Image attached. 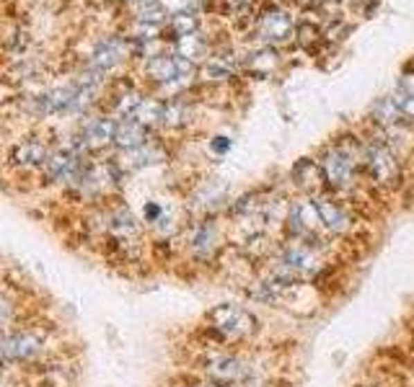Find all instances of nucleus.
Segmentation results:
<instances>
[{
	"mask_svg": "<svg viewBox=\"0 0 414 387\" xmlns=\"http://www.w3.org/2000/svg\"><path fill=\"white\" fill-rule=\"evenodd\" d=\"M158 214H161L158 204H148V207H145V220H148V223H156Z\"/></svg>",
	"mask_w": 414,
	"mask_h": 387,
	"instance_id": "a878e982",
	"label": "nucleus"
},
{
	"mask_svg": "<svg viewBox=\"0 0 414 387\" xmlns=\"http://www.w3.org/2000/svg\"><path fill=\"white\" fill-rule=\"evenodd\" d=\"M148 75L156 77V80H174V77H184L192 73V59L181 57H156L148 62Z\"/></svg>",
	"mask_w": 414,
	"mask_h": 387,
	"instance_id": "39448f33",
	"label": "nucleus"
},
{
	"mask_svg": "<svg viewBox=\"0 0 414 387\" xmlns=\"http://www.w3.org/2000/svg\"><path fill=\"white\" fill-rule=\"evenodd\" d=\"M177 49H179V55H181V57L192 59V57H197V55H202L205 41H202V37H197V34H187V37L179 39Z\"/></svg>",
	"mask_w": 414,
	"mask_h": 387,
	"instance_id": "6ab92c4d",
	"label": "nucleus"
},
{
	"mask_svg": "<svg viewBox=\"0 0 414 387\" xmlns=\"http://www.w3.org/2000/svg\"><path fill=\"white\" fill-rule=\"evenodd\" d=\"M210 387H217V385H210Z\"/></svg>",
	"mask_w": 414,
	"mask_h": 387,
	"instance_id": "cd10ccee",
	"label": "nucleus"
},
{
	"mask_svg": "<svg viewBox=\"0 0 414 387\" xmlns=\"http://www.w3.org/2000/svg\"><path fill=\"white\" fill-rule=\"evenodd\" d=\"M109 230L114 232L117 238H122V240H129V238L138 235V225H135V220H132V214H129L127 209H119V212L111 217Z\"/></svg>",
	"mask_w": 414,
	"mask_h": 387,
	"instance_id": "2eb2a0df",
	"label": "nucleus"
},
{
	"mask_svg": "<svg viewBox=\"0 0 414 387\" xmlns=\"http://www.w3.org/2000/svg\"><path fill=\"white\" fill-rule=\"evenodd\" d=\"M184 119H187V108L179 106V104L166 106V111H163V122H166V124H181Z\"/></svg>",
	"mask_w": 414,
	"mask_h": 387,
	"instance_id": "5701e85b",
	"label": "nucleus"
},
{
	"mask_svg": "<svg viewBox=\"0 0 414 387\" xmlns=\"http://www.w3.org/2000/svg\"><path fill=\"white\" fill-rule=\"evenodd\" d=\"M153 158H161V153L158 150H153V147H135V150H129L127 158H125V165L127 168H143V165H150L156 163Z\"/></svg>",
	"mask_w": 414,
	"mask_h": 387,
	"instance_id": "a211bd4d",
	"label": "nucleus"
},
{
	"mask_svg": "<svg viewBox=\"0 0 414 387\" xmlns=\"http://www.w3.org/2000/svg\"><path fill=\"white\" fill-rule=\"evenodd\" d=\"M163 16H166V10L161 8V6H150V8L143 10V16H140V19L148 21V23H161V21H163Z\"/></svg>",
	"mask_w": 414,
	"mask_h": 387,
	"instance_id": "b1692460",
	"label": "nucleus"
},
{
	"mask_svg": "<svg viewBox=\"0 0 414 387\" xmlns=\"http://www.w3.org/2000/svg\"><path fill=\"white\" fill-rule=\"evenodd\" d=\"M394 104H396V108H399V114H406L414 119V93L402 91L399 96H394Z\"/></svg>",
	"mask_w": 414,
	"mask_h": 387,
	"instance_id": "4be33fe9",
	"label": "nucleus"
},
{
	"mask_svg": "<svg viewBox=\"0 0 414 387\" xmlns=\"http://www.w3.org/2000/svg\"><path fill=\"white\" fill-rule=\"evenodd\" d=\"M114 122H109V119H93L89 124L83 126V142L86 145H107L109 140H114Z\"/></svg>",
	"mask_w": 414,
	"mask_h": 387,
	"instance_id": "9d476101",
	"label": "nucleus"
},
{
	"mask_svg": "<svg viewBox=\"0 0 414 387\" xmlns=\"http://www.w3.org/2000/svg\"><path fill=\"white\" fill-rule=\"evenodd\" d=\"M210 323L228 341L246 339L249 333H254V325H257L254 315L246 312L244 308H236V305H220V308H215L210 312Z\"/></svg>",
	"mask_w": 414,
	"mask_h": 387,
	"instance_id": "f257e3e1",
	"label": "nucleus"
},
{
	"mask_svg": "<svg viewBox=\"0 0 414 387\" xmlns=\"http://www.w3.org/2000/svg\"><path fill=\"white\" fill-rule=\"evenodd\" d=\"M189 248L197 253V256H210L213 248H215V227L213 225H199L197 230L192 232Z\"/></svg>",
	"mask_w": 414,
	"mask_h": 387,
	"instance_id": "4468645a",
	"label": "nucleus"
},
{
	"mask_svg": "<svg viewBox=\"0 0 414 387\" xmlns=\"http://www.w3.org/2000/svg\"><path fill=\"white\" fill-rule=\"evenodd\" d=\"M205 75L210 77V80H213V77H215V80H220V77H228V68L217 65V62H210V65L205 68Z\"/></svg>",
	"mask_w": 414,
	"mask_h": 387,
	"instance_id": "393cba45",
	"label": "nucleus"
},
{
	"mask_svg": "<svg viewBox=\"0 0 414 387\" xmlns=\"http://www.w3.org/2000/svg\"><path fill=\"white\" fill-rule=\"evenodd\" d=\"M171 26H174V31H177V34L187 37V34H195L197 21H195V16H192V13H187V10H184V13H177V16H174Z\"/></svg>",
	"mask_w": 414,
	"mask_h": 387,
	"instance_id": "aec40b11",
	"label": "nucleus"
},
{
	"mask_svg": "<svg viewBox=\"0 0 414 387\" xmlns=\"http://www.w3.org/2000/svg\"><path fill=\"white\" fill-rule=\"evenodd\" d=\"M163 111H166V106H161V104H156V101H143L138 106V111H135V119H138L140 124H156V122H163Z\"/></svg>",
	"mask_w": 414,
	"mask_h": 387,
	"instance_id": "f3484780",
	"label": "nucleus"
},
{
	"mask_svg": "<svg viewBox=\"0 0 414 387\" xmlns=\"http://www.w3.org/2000/svg\"><path fill=\"white\" fill-rule=\"evenodd\" d=\"M287 223H290V232L298 235V238H314L321 225V217H318V209H316V202H298L290 207V214H287Z\"/></svg>",
	"mask_w": 414,
	"mask_h": 387,
	"instance_id": "20e7f679",
	"label": "nucleus"
},
{
	"mask_svg": "<svg viewBox=\"0 0 414 387\" xmlns=\"http://www.w3.org/2000/svg\"><path fill=\"white\" fill-rule=\"evenodd\" d=\"M324 173L326 181L332 186H347L352 178V160L345 150H334V153L326 155L324 160Z\"/></svg>",
	"mask_w": 414,
	"mask_h": 387,
	"instance_id": "0eeeda50",
	"label": "nucleus"
},
{
	"mask_svg": "<svg viewBox=\"0 0 414 387\" xmlns=\"http://www.w3.org/2000/svg\"><path fill=\"white\" fill-rule=\"evenodd\" d=\"M114 142L125 150H135V147L145 145V126L140 124L138 119H122L114 126Z\"/></svg>",
	"mask_w": 414,
	"mask_h": 387,
	"instance_id": "6e6552de",
	"label": "nucleus"
},
{
	"mask_svg": "<svg viewBox=\"0 0 414 387\" xmlns=\"http://www.w3.org/2000/svg\"><path fill=\"white\" fill-rule=\"evenodd\" d=\"M316 209H318V217H321V225H324L326 230L332 232H345L347 230V214L342 207H336L334 202H329V199H318L316 202Z\"/></svg>",
	"mask_w": 414,
	"mask_h": 387,
	"instance_id": "1a4fd4ad",
	"label": "nucleus"
},
{
	"mask_svg": "<svg viewBox=\"0 0 414 387\" xmlns=\"http://www.w3.org/2000/svg\"><path fill=\"white\" fill-rule=\"evenodd\" d=\"M119 52H122V44H119V41H104V44L96 49V55H93V68L109 70L119 59Z\"/></svg>",
	"mask_w": 414,
	"mask_h": 387,
	"instance_id": "dca6fc26",
	"label": "nucleus"
},
{
	"mask_svg": "<svg viewBox=\"0 0 414 387\" xmlns=\"http://www.w3.org/2000/svg\"><path fill=\"white\" fill-rule=\"evenodd\" d=\"M44 168H47V176H50V178L62 181V178H68V176L75 171V158L70 153H55L47 158Z\"/></svg>",
	"mask_w": 414,
	"mask_h": 387,
	"instance_id": "ddd939ff",
	"label": "nucleus"
},
{
	"mask_svg": "<svg viewBox=\"0 0 414 387\" xmlns=\"http://www.w3.org/2000/svg\"><path fill=\"white\" fill-rule=\"evenodd\" d=\"M368 168H370V173H373L375 181H381V184H391V181L396 178L394 155L381 145H375L368 150Z\"/></svg>",
	"mask_w": 414,
	"mask_h": 387,
	"instance_id": "423d86ee",
	"label": "nucleus"
},
{
	"mask_svg": "<svg viewBox=\"0 0 414 387\" xmlns=\"http://www.w3.org/2000/svg\"><path fill=\"white\" fill-rule=\"evenodd\" d=\"M375 116H378V122H394V119H399V108H396L394 98H386L384 104L375 108Z\"/></svg>",
	"mask_w": 414,
	"mask_h": 387,
	"instance_id": "412c9836",
	"label": "nucleus"
},
{
	"mask_svg": "<svg viewBox=\"0 0 414 387\" xmlns=\"http://www.w3.org/2000/svg\"><path fill=\"white\" fill-rule=\"evenodd\" d=\"M290 29H293V23L287 19L285 13H280V10H272V13H267L264 21H262V31H264L267 39H277V41H285L290 37Z\"/></svg>",
	"mask_w": 414,
	"mask_h": 387,
	"instance_id": "9b49d317",
	"label": "nucleus"
},
{
	"mask_svg": "<svg viewBox=\"0 0 414 387\" xmlns=\"http://www.w3.org/2000/svg\"><path fill=\"white\" fill-rule=\"evenodd\" d=\"M228 145H231V142H228L226 137H215V142H213V150H217V153H226Z\"/></svg>",
	"mask_w": 414,
	"mask_h": 387,
	"instance_id": "bb28decb",
	"label": "nucleus"
},
{
	"mask_svg": "<svg viewBox=\"0 0 414 387\" xmlns=\"http://www.w3.org/2000/svg\"><path fill=\"white\" fill-rule=\"evenodd\" d=\"M13 163L19 165H42L47 163V150L42 142H24L13 150Z\"/></svg>",
	"mask_w": 414,
	"mask_h": 387,
	"instance_id": "f8f14e48",
	"label": "nucleus"
},
{
	"mask_svg": "<svg viewBox=\"0 0 414 387\" xmlns=\"http://www.w3.org/2000/svg\"><path fill=\"white\" fill-rule=\"evenodd\" d=\"M205 372L215 385H236V382H244L249 377L246 364L236 357H228V354H213L205 361Z\"/></svg>",
	"mask_w": 414,
	"mask_h": 387,
	"instance_id": "7ed1b4c3",
	"label": "nucleus"
},
{
	"mask_svg": "<svg viewBox=\"0 0 414 387\" xmlns=\"http://www.w3.org/2000/svg\"><path fill=\"white\" fill-rule=\"evenodd\" d=\"M42 336L34 330H19V333H8L0 336V364L8 361H26V359L37 357L42 351Z\"/></svg>",
	"mask_w": 414,
	"mask_h": 387,
	"instance_id": "f03ea898",
	"label": "nucleus"
}]
</instances>
